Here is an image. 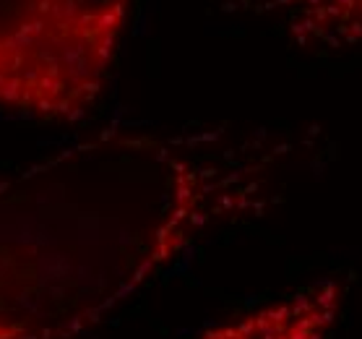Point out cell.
<instances>
[{
  "instance_id": "1",
  "label": "cell",
  "mask_w": 362,
  "mask_h": 339,
  "mask_svg": "<svg viewBox=\"0 0 362 339\" xmlns=\"http://www.w3.org/2000/svg\"><path fill=\"white\" fill-rule=\"evenodd\" d=\"M292 141L115 123L0 178V339H78L211 235L269 209Z\"/></svg>"
},
{
  "instance_id": "2",
  "label": "cell",
  "mask_w": 362,
  "mask_h": 339,
  "mask_svg": "<svg viewBox=\"0 0 362 339\" xmlns=\"http://www.w3.org/2000/svg\"><path fill=\"white\" fill-rule=\"evenodd\" d=\"M131 0H0V108L78 120L99 100Z\"/></svg>"
},
{
  "instance_id": "3",
  "label": "cell",
  "mask_w": 362,
  "mask_h": 339,
  "mask_svg": "<svg viewBox=\"0 0 362 339\" xmlns=\"http://www.w3.org/2000/svg\"><path fill=\"white\" fill-rule=\"evenodd\" d=\"M341 303L344 285L326 277L214 323L198 339H329Z\"/></svg>"
},
{
  "instance_id": "4",
  "label": "cell",
  "mask_w": 362,
  "mask_h": 339,
  "mask_svg": "<svg viewBox=\"0 0 362 339\" xmlns=\"http://www.w3.org/2000/svg\"><path fill=\"white\" fill-rule=\"evenodd\" d=\"M230 8L274 18L297 47L318 55L362 52V0H224Z\"/></svg>"
}]
</instances>
